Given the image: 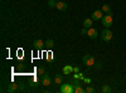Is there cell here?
I'll return each mask as SVG.
<instances>
[{"label":"cell","instance_id":"obj_20","mask_svg":"<svg viewBox=\"0 0 126 93\" xmlns=\"http://www.w3.org/2000/svg\"><path fill=\"white\" fill-rule=\"evenodd\" d=\"M57 3L58 1H56V0H49V1H48V6L49 8H56L57 6Z\"/></svg>","mask_w":126,"mask_h":93},{"label":"cell","instance_id":"obj_14","mask_svg":"<svg viewBox=\"0 0 126 93\" xmlns=\"http://www.w3.org/2000/svg\"><path fill=\"white\" fill-rule=\"evenodd\" d=\"M46 47L48 48V49H52L54 47V42H53V39H47L46 40Z\"/></svg>","mask_w":126,"mask_h":93},{"label":"cell","instance_id":"obj_2","mask_svg":"<svg viewBox=\"0 0 126 93\" xmlns=\"http://www.w3.org/2000/svg\"><path fill=\"white\" fill-rule=\"evenodd\" d=\"M101 39L103 42H107V43L112 39V32L110 30V28H105L101 32Z\"/></svg>","mask_w":126,"mask_h":93},{"label":"cell","instance_id":"obj_18","mask_svg":"<svg viewBox=\"0 0 126 93\" xmlns=\"http://www.w3.org/2000/svg\"><path fill=\"white\" fill-rule=\"evenodd\" d=\"M38 83H39L38 77H33V80L30 82V86H32V87H37V86H38Z\"/></svg>","mask_w":126,"mask_h":93},{"label":"cell","instance_id":"obj_6","mask_svg":"<svg viewBox=\"0 0 126 93\" xmlns=\"http://www.w3.org/2000/svg\"><path fill=\"white\" fill-rule=\"evenodd\" d=\"M40 82H42V84H43L44 87H48V86L50 84L52 79H50V77H49L47 73H44L43 76H42V79H40Z\"/></svg>","mask_w":126,"mask_h":93},{"label":"cell","instance_id":"obj_11","mask_svg":"<svg viewBox=\"0 0 126 93\" xmlns=\"http://www.w3.org/2000/svg\"><path fill=\"white\" fill-rule=\"evenodd\" d=\"M92 18H87V19H85L83 20V28H86V29H90V28H92Z\"/></svg>","mask_w":126,"mask_h":93},{"label":"cell","instance_id":"obj_1","mask_svg":"<svg viewBox=\"0 0 126 93\" xmlns=\"http://www.w3.org/2000/svg\"><path fill=\"white\" fill-rule=\"evenodd\" d=\"M101 23H102V25H103L105 28H110V27L112 25V23H113L112 14H111V13L105 14V15L102 16V19H101Z\"/></svg>","mask_w":126,"mask_h":93},{"label":"cell","instance_id":"obj_17","mask_svg":"<svg viewBox=\"0 0 126 93\" xmlns=\"http://www.w3.org/2000/svg\"><path fill=\"white\" fill-rule=\"evenodd\" d=\"M85 92H86V89H83L79 84L75 87V93H85Z\"/></svg>","mask_w":126,"mask_h":93},{"label":"cell","instance_id":"obj_5","mask_svg":"<svg viewBox=\"0 0 126 93\" xmlns=\"http://www.w3.org/2000/svg\"><path fill=\"white\" fill-rule=\"evenodd\" d=\"M105 15V13L102 12V10H94V12L92 13V15H91V18H92V20H101L102 19V16Z\"/></svg>","mask_w":126,"mask_h":93},{"label":"cell","instance_id":"obj_24","mask_svg":"<svg viewBox=\"0 0 126 93\" xmlns=\"http://www.w3.org/2000/svg\"><path fill=\"white\" fill-rule=\"evenodd\" d=\"M47 59L50 62V60H53V53H50V52H49V53L47 54Z\"/></svg>","mask_w":126,"mask_h":93},{"label":"cell","instance_id":"obj_9","mask_svg":"<svg viewBox=\"0 0 126 93\" xmlns=\"http://www.w3.org/2000/svg\"><path fill=\"white\" fill-rule=\"evenodd\" d=\"M33 44H34V48H35V49H38V50H40L42 48H43V47L46 45V43H44L42 39H35Z\"/></svg>","mask_w":126,"mask_h":93},{"label":"cell","instance_id":"obj_8","mask_svg":"<svg viewBox=\"0 0 126 93\" xmlns=\"http://www.w3.org/2000/svg\"><path fill=\"white\" fill-rule=\"evenodd\" d=\"M19 88H20V84H18V83H15V82H13V83H10V84L8 86V92L14 93V92H16Z\"/></svg>","mask_w":126,"mask_h":93},{"label":"cell","instance_id":"obj_26","mask_svg":"<svg viewBox=\"0 0 126 93\" xmlns=\"http://www.w3.org/2000/svg\"><path fill=\"white\" fill-rule=\"evenodd\" d=\"M83 80H85V83H91V79L90 78H86L85 77V79H83Z\"/></svg>","mask_w":126,"mask_h":93},{"label":"cell","instance_id":"obj_19","mask_svg":"<svg viewBox=\"0 0 126 93\" xmlns=\"http://www.w3.org/2000/svg\"><path fill=\"white\" fill-rule=\"evenodd\" d=\"M37 73H38V74H40V76H43V74L46 73V68H44L43 66L38 67V69H37Z\"/></svg>","mask_w":126,"mask_h":93},{"label":"cell","instance_id":"obj_13","mask_svg":"<svg viewBox=\"0 0 126 93\" xmlns=\"http://www.w3.org/2000/svg\"><path fill=\"white\" fill-rule=\"evenodd\" d=\"M101 10H102V12H103L105 14H109V13H111V6H110L109 4H103Z\"/></svg>","mask_w":126,"mask_h":93},{"label":"cell","instance_id":"obj_16","mask_svg":"<svg viewBox=\"0 0 126 93\" xmlns=\"http://www.w3.org/2000/svg\"><path fill=\"white\" fill-rule=\"evenodd\" d=\"M54 82H56V84H62V82H63V77L61 74H57L54 77Z\"/></svg>","mask_w":126,"mask_h":93},{"label":"cell","instance_id":"obj_7","mask_svg":"<svg viewBox=\"0 0 126 93\" xmlns=\"http://www.w3.org/2000/svg\"><path fill=\"white\" fill-rule=\"evenodd\" d=\"M87 35H88V38H91V39H96V38L98 37V30L94 29V28H90Z\"/></svg>","mask_w":126,"mask_h":93},{"label":"cell","instance_id":"obj_25","mask_svg":"<svg viewBox=\"0 0 126 93\" xmlns=\"http://www.w3.org/2000/svg\"><path fill=\"white\" fill-rule=\"evenodd\" d=\"M73 73H79V67H73Z\"/></svg>","mask_w":126,"mask_h":93},{"label":"cell","instance_id":"obj_23","mask_svg":"<svg viewBox=\"0 0 126 93\" xmlns=\"http://www.w3.org/2000/svg\"><path fill=\"white\" fill-rule=\"evenodd\" d=\"M93 92H94V88H93V87H90V86H88V87L86 88V93H93Z\"/></svg>","mask_w":126,"mask_h":93},{"label":"cell","instance_id":"obj_10","mask_svg":"<svg viewBox=\"0 0 126 93\" xmlns=\"http://www.w3.org/2000/svg\"><path fill=\"white\" fill-rule=\"evenodd\" d=\"M56 8H57L58 10H61V12H64V10H67V8H68V4L64 3V1H58Z\"/></svg>","mask_w":126,"mask_h":93},{"label":"cell","instance_id":"obj_4","mask_svg":"<svg viewBox=\"0 0 126 93\" xmlns=\"http://www.w3.org/2000/svg\"><path fill=\"white\" fill-rule=\"evenodd\" d=\"M82 60H83V63H85L87 67H93V64H94V57L91 55V54H86L85 57L82 58Z\"/></svg>","mask_w":126,"mask_h":93},{"label":"cell","instance_id":"obj_15","mask_svg":"<svg viewBox=\"0 0 126 93\" xmlns=\"http://www.w3.org/2000/svg\"><path fill=\"white\" fill-rule=\"evenodd\" d=\"M101 92H102V93H110V92H111V87H110L109 84H103L102 88H101Z\"/></svg>","mask_w":126,"mask_h":93},{"label":"cell","instance_id":"obj_12","mask_svg":"<svg viewBox=\"0 0 126 93\" xmlns=\"http://www.w3.org/2000/svg\"><path fill=\"white\" fill-rule=\"evenodd\" d=\"M71 73H73V67L72 66H69V64H67L66 67H63V74H71Z\"/></svg>","mask_w":126,"mask_h":93},{"label":"cell","instance_id":"obj_3","mask_svg":"<svg viewBox=\"0 0 126 93\" xmlns=\"http://www.w3.org/2000/svg\"><path fill=\"white\" fill-rule=\"evenodd\" d=\"M59 92L61 93H73V92H75V88H73V86L71 83H66V84L61 86Z\"/></svg>","mask_w":126,"mask_h":93},{"label":"cell","instance_id":"obj_21","mask_svg":"<svg viewBox=\"0 0 126 93\" xmlns=\"http://www.w3.org/2000/svg\"><path fill=\"white\" fill-rule=\"evenodd\" d=\"M79 33H81V35L85 37V35H87V33H88V29H86V28H82Z\"/></svg>","mask_w":126,"mask_h":93},{"label":"cell","instance_id":"obj_22","mask_svg":"<svg viewBox=\"0 0 126 93\" xmlns=\"http://www.w3.org/2000/svg\"><path fill=\"white\" fill-rule=\"evenodd\" d=\"M93 67L96 68V69H101V68H102V64L100 63V62H97V63H96V62H94V64H93Z\"/></svg>","mask_w":126,"mask_h":93}]
</instances>
